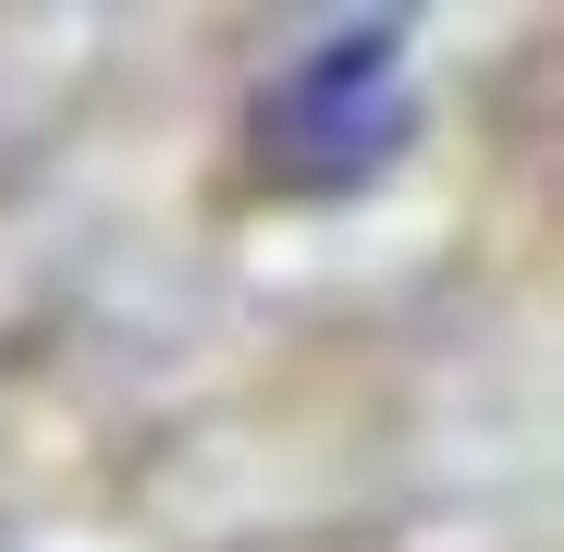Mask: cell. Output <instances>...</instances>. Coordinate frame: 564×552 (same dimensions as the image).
<instances>
[{
    "mask_svg": "<svg viewBox=\"0 0 564 552\" xmlns=\"http://www.w3.org/2000/svg\"><path fill=\"white\" fill-rule=\"evenodd\" d=\"M258 172L282 197H356L405 136H417V62H405V25L356 13L332 37H307L258 86Z\"/></svg>",
    "mask_w": 564,
    "mask_h": 552,
    "instance_id": "1",
    "label": "cell"
}]
</instances>
